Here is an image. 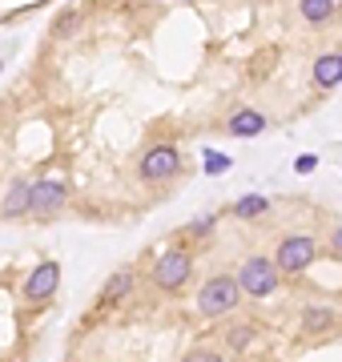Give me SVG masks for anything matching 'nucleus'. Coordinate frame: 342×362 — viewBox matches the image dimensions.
I'll return each mask as SVG.
<instances>
[{"label":"nucleus","instance_id":"3","mask_svg":"<svg viewBox=\"0 0 342 362\" xmlns=\"http://www.w3.org/2000/svg\"><path fill=\"white\" fill-rule=\"evenodd\" d=\"M314 258H318V246H314V238H306V233L282 238V246H278V254H274V262H278L282 274H302Z\"/></svg>","mask_w":342,"mask_h":362},{"label":"nucleus","instance_id":"1","mask_svg":"<svg viewBox=\"0 0 342 362\" xmlns=\"http://www.w3.org/2000/svg\"><path fill=\"white\" fill-rule=\"evenodd\" d=\"M237 302H242L237 278H210V282L198 290V310L206 314V318H225V314H234Z\"/></svg>","mask_w":342,"mask_h":362},{"label":"nucleus","instance_id":"16","mask_svg":"<svg viewBox=\"0 0 342 362\" xmlns=\"http://www.w3.org/2000/svg\"><path fill=\"white\" fill-rule=\"evenodd\" d=\"M218 169H230V157L213 153V149H206V173H218Z\"/></svg>","mask_w":342,"mask_h":362},{"label":"nucleus","instance_id":"8","mask_svg":"<svg viewBox=\"0 0 342 362\" xmlns=\"http://www.w3.org/2000/svg\"><path fill=\"white\" fill-rule=\"evenodd\" d=\"M338 81H342V57H338V52L318 57V61H314V85H318V89H334Z\"/></svg>","mask_w":342,"mask_h":362},{"label":"nucleus","instance_id":"4","mask_svg":"<svg viewBox=\"0 0 342 362\" xmlns=\"http://www.w3.org/2000/svg\"><path fill=\"white\" fill-rule=\"evenodd\" d=\"M189 274H194V258L185 250H165L158 258V266H153V282L173 294V290H182L189 282Z\"/></svg>","mask_w":342,"mask_h":362},{"label":"nucleus","instance_id":"13","mask_svg":"<svg viewBox=\"0 0 342 362\" xmlns=\"http://www.w3.org/2000/svg\"><path fill=\"white\" fill-rule=\"evenodd\" d=\"M266 209H270V202L258 197V194H250V197H242V202L234 206V214H237V218H262Z\"/></svg>","mask_w":342,"mask_h":362},{"label":"nucleus","instance_id":"15","mask_svg":"<svg viewBox=\"0 0 342 362\" xmlns=\"http://www.w3.org/2000/svg\"><path fill=\"white\" fill-rule=\"evenodd\" d=\"M254 334H258L254 326H234V330H230V346H234V350H246V346L254 342Z\"/></svg>","mask_w":342,"mask_h":362},{"label":"nucleus","instance_id":"10","mask_svg":"<svg viewBox=\"0 0 342 362\" xmlns=\"http://www.w3.org/2000/svg\"><path fill=\"white\" fill-rule=\"evenodd\" d=\"M28 206H33V185H25V181H13V185H8V194H4V206H0V214H4V218H16V214H25Z\"/></svg>","mask_w":342,"mask_h":362},{"label":"nucleus","instance_id":"11","mask_svg":"<svg viewBox=\"0 0 342 362\" xmlns=\"http://www.w3.org/2000/svg\"><path fill=\"white\" fill-rule=\"evenodd\" d=\"M129 286H133V270H117V274L105 282V290H101V306H113V302H121V298L129 294Z\"/></svg>","mask_w":342,"mask_h":362},{"label":"nucleus","instance_id":"12","mask_svg":"<svg viewBox=\"0 0 342 362\" xmlns=\"http://www.w3.org/2000/svg\"><path fill=\"white\" fill-rule=\"evenodd\" d=\"M298 13H302V21H310V25H326L330 16H334V0H302Z\"/></svg>","mask_w":342,"mask_h":362},{"label":"nucleus","instance_id":"2","mask_svg":"<svg viewBox=\"0 0 342 362\" xmlns=\"http://www.w3.org/2000/svg\"><path fill=\"white\" fill-rule=\"evenodd\" d=\"M278 274L282 270H278L274 258H246L242 266H237V286H242V294L266 298V294H274Z\"/></svg>","mask_w":342,"mask_h":362},{"label":"nucleus","instance_id":"17","mask_svg":"<svg viewBox=\"0 0 342 362\" xmlns=\"http://www.w3.org/2000/svg\"><path fill=\"white\" fill-rule=\"evenodd\" d=\"M77 21H81V13H65V21H57L53 33H57V37H65V33H73V28H77Z\"/></svg>","mask_w":342,"mask_h":362},{"label":"nucleus","instance_id":"9","mask_svg":"<svg viewBox=\"0 0 342 362\" xmlns=\"http://www.w3.org/2000/svg\"><path fill=\"white\" fill-rule=\"evenodd\" d=\"M262 129H266V117L258 113V109H237V113L230 117V133H234V137H258Z\"/></svg>","mask_w":342,"mask_h":362},{"label":"nucleus","instance_id":"7","mask_svg":"<svg viewBox=\"0 0 342 362\" xmlns=\"http://www.w3.org/2000/svg\"><path fill=\"white\" fill-rule=\"evenodd\" d=\"M61 202H65V181L61 177H40V181H33V214H57L61 209Z\"/></svg>","mask_w":342,"mask_h":362},{"label":"nucleus","instance_id":"14","mask_svg":"<svg viewBox=\"0 0 342 362\" xmlns=\"http://www.w3.org/2000/svg\"><path fill=\"white\" fill-rule=\"evenodd\" d=\"M302 326L310 330V334L326 330V326H330V310H322V306H310V310H306V318H302Z\"/></svg>","mask_w":342,"mask_h":362},{"label":"nucleus","instance_id":"20","mask_svg":"<svg viewBox=\"0 0 342 362\" xmlns=\"http://www.w3.org/2000/svg\"><path fill=\"white\" fill-rule=\"evenodd\" d=\"M330 242H334V254H338V258H342V226H338V230H334V238H330Z\"/></svg>","mask_w":342,"mask_h":362},{"label":"nucleus","instance_id":"18","mask_svg":"<svg viewBox=\"0 0 342 362\" xmlns=\"http://www.w3.org/2000/svg\"><path fill=\"white\" fill-rule=\"evenodd\" d=\"M185 362H225V358H222V354H213V350H194Z\"/></svg>","mask_w":342,"mask_h":362},{"label":"nucleus","instance_id":"5","mask_svg":"<svg viewBox=\"0 0 342 362\" xmlns=\"http://www.w3.org/2000/svg\"><path fill=\"white\" fill-rule=\"evenodd\" d=\"M182 173V153L173 145H153L149 153L141 157V177L145 181H170Z\"/></svg>","mask_w":342,"mask_h":362},{"label":"nucleus","instance_id":"6","mask_svg":"<svg viewBox=\"0 0 342 362\" xmlns=\"http://www.w3.org/2000/svg\"><path fill=\"white\" fill-rule=\"evenodd\" d=\"M57 286H61V266H57V262H40L37 270L25 278V302L40 306L45 298L57 294Z\"/></svg>","mask_w":342,"mask_h":362},{"label":"nucleus","instance_id":"19","mask_svg":"<svg viewBox=\"0 0 342 362\" xmlns=\"http://www.w3.org/2000/svg\"><path fill=\"white\" fill-rule=\"evenodd\" d=\"M314 165H318V157H314V153H302L298 161H294V169H298V173H310Z\"/></svg>","mask_w":342,"mask_h":362}]
</instances>
